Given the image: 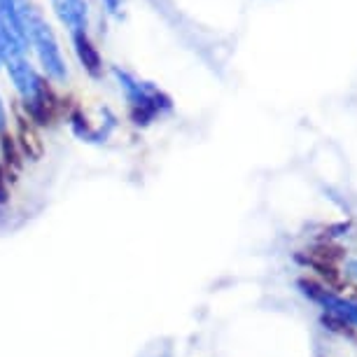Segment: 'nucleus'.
I'll use <instances>...</instances> for the list:
<instances>
[{
	"label": "nucleus",
	"instance_id": "1",
	"mask_svg": "<svg viewBox=\"0 0 357 357\" xmlns=\"http://www.w3.org/2000/svg\"><path fill=\"white\" fill-rule=\"evenodd\" d=\"M22 8V24L26 36V52H33L36 66L45 73L52 84H66L70 77L68 59L61 47L56 31L47 22L45 12L31 0H19Z\"/></svg>",
	"mask_w": 357,
	"mask_h": 357
},
{
	"label": "nucleus",
	"instance_id": "2",
	"mask_svg": "<svg viewBox=\"0 0 357 357\" xmlns=\"http://www.w3.org/2000/svg\"><path fill=\"white\" fill-rule=\"evenodd\" d=\"M110 77L122 93L129 119L136 126H150L173 110L171 98L159 89V84L140 77L138 73L122 66H110Z\"/></svg>",
	"mask_w": 357,
	"mask_h": 357
},
{
	"label": "nucleus",
	"instance_id": "3",
	"mask_svg": "<svg viewBox=\"0 0 357 357\" xmlns=\"http://www.w3.org/2000/svg\"><path fill=\"white\" fill-rule=\"evenodd\" d=\"M5 73L12 84V89L17 91L19 100L26 107V112L31 114L38 122H45L50 117L54 93H52V82L45 77V73L38 68L36 63L29 59V54H15L5 61Z\"/></svg>",
	"mask_w": 357,
	"mask_h": 357
},
{
	"label": "nucleus",
	"instance_id": "4",
	"mask_svg": "<svg viewBox=\"0 0 357 357\" xmlns=\"http://www.w3.org/2000/svg\"><path fill=\"white\" fill-rule=\"evenodd\" d=\"M54 17L68 31L70 45L91 38V10L86 0H50Z\"/></svg>",
	"mask_w": 357,
	"mask_h": 357
},
{
	"label": "nucleus",
	"instance_id": "5",
	"mask_svg": "<svg viewBox=\"0 0 357 357\" xmlns=\"http://www.w3.org/2000/svg\"><path fill=\"white\" fill-rule=\"evenodd\" d=\"M299 287L304 289L306 296H311L315 304H320L322 308H325L327 313H332L339 320L357 327V301H348V299H343V296H336L332 292H327V289L311 285V282H299Z\"/></svg>",
	"mask_w": 357,
	"mask_h": 357
},
{
	"label": "nucleus",
	"instance_id": "6",
	"mask_svg": "<svg viewBox=\"0 0 357 357\" xmlns=\"http://www.w3.org/2000/svg\"><path fill=\"white\" fill-rule=\"evenodd\" d=\"M0 24L10 33L17 43L26 47V36H24V24H22V8L19 0H0Z\"/></svg>",
	"mask_w": 357,
	"mask_h": 357
},
{
	"label": "nucleus",
	"instance_id": "7",
	"mask_svg": "<svg viewBox=\"0 0 357 357\" xmlns=\"http://www.w3.org/2000/svg\"><path fill=\"white\" fill-rule=\"evenodd\" d=\"M22 52H26V47L22 43H17V40L3 29V24H0V68H3L5 61H8L10 56L22 54ZM26 54H29V52H26Z\"/></svg>",
	"mask_w": 357,
	"mask_h": 357
},
{
	"label": "nucleus",
	"instance_id": "8",
	"mask_svg": "<svg viewBox=\"0 0 357 357\" xmlns=\"http://www.w3.org/2000/svg\"><path fill=\"white\" fill-rule=\"evenodd\" d=\"M10 129V112H8V105H5V98L0 96V136H5Z\"/></svg>",
	"mask_w": 357,
	"mask_h": 357
},
{
	"label": "nucleus",
	"instance_id": "9",
	"mask_svg": "<svg viewBox=\"0 0 357 357\" xmlns=\"http://www.w3.org/2000/svg\"><path fill=\"white\" fill-rule=\"evenodd\" d=\"M100 5L105 8L107 15H117L119 8H122V0H100Z\"/></svg>",
	"mask_w": 357,
	"mask_h": 357
},
{
	"label": "nucleus",
	"instance_id": "10",
	"mask_svg": "<svg viewBox=\"0 0 357 357\" xmlns=\"http://www.w3.org/2000/svg\"><path fill=\"white\" fill-rule=\"evenodd\" d=\"M5 201H8V190H5L3 180H0V204H5Z\"/></svg>",
	"mask_w": 357,
	"mask_h": 357
},
{
	"label": "nucleus",
	"instance_id": "11",
	"mask_svg": "<svg viewBox=\"0 0 357 357\" xmlns=\"http://www.w3.org/2000/svg\"><path fill=\"white\" fill-rule=\"evenodd\" d=\"M348 268H350V273H353V275H357V261H350V264H348Z\"/></svg>",
	"mask_w": 357,
	"mask_h": 357
}]
</instances>
